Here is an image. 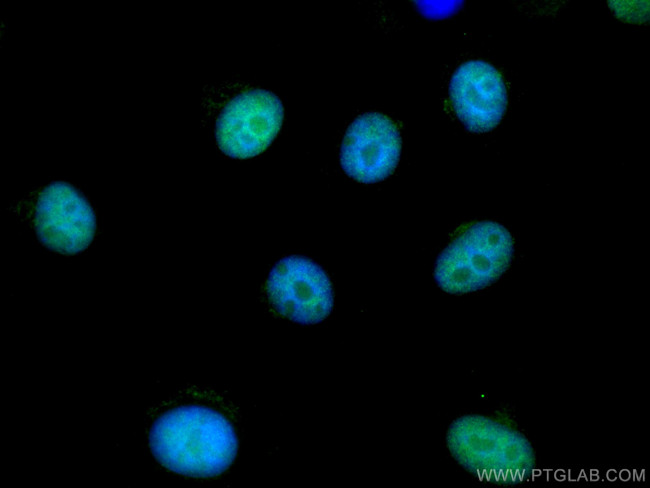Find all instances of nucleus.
<instances>
[{
    "label": "nucleus",
    "mask_w": 650,
    "mask_h": 488,
    "mask_svg": "<svg viewBox=\"0 0 650 488\" xmlns=\"http://www.w3.org/2000/svg\"><path fill=\"white\" fill-rule=\"evenodd\" d=\"M149 443L164 467L193 477L223 473L238 448L235 430L227 418L200 405L179 406L159 416L151 427Z\"/></svg>",
    "instance_id": "f257e3e1"
},
{
    "label": "nucleus",
    "mask_w": 650,
    "mask_h": 488,
    "mask_svg": "<svg viewBox=\"0 0 650 488\" xmlns=\"http://www.w3.org/2000/svg\"><path fill=\"white\" fill-rule=\"evenodd\" d=\"M508 230L481 221L462 230L439 255L434 269L438 286L452 294L483 289L498 280L513 258Z\"/></svg>",
    "instance_id": "7ed1b4c3"
},
{
    "label": "nucleus",
    "mask_w": 650,
    "mask_h": 488,
    "mask_svg": "<svg viewBox=\"0 0 650 488\" xmlns=\"http://www.w3.org/2000/svg\"><path fill=\"white\" fill-rule=\"evenodd\" d=\"M266 291L279 314L301 324L322 321L333 307L327 274L316 263L300 256L283 258L273 267Z\"/></svg>",
    "instance_id": "423d86ee"
},
{
    "label": "nucleus",
    "mask_w": 650,
    "mask_h": 488,
    "mask_svg": "<svg viewBox=\"0 0 650 488\" xmlns=\"http://www.w3.org/2000/svg\"><path fill=\"white\" fill-rule=\"evenodd\" d=\"M420 13L429 19L447 18L462 7L463 1H415Z\"/></svg>",
    "instance_id": "1a4fd4ad"
},
{
    "label": "nucleus",
    "mask_w": 650,
    "mask_h": 488,
    "mask_svg": "<svg viewBox=\"0 0 650 488\" xmlns=\"http://www.w3.org/2000/svg\"><path fill=\"white\" fill-rule=\"evenodd\" d=\"M453 458L480 477L506 479L524 476L535 465L528 438L517 429L483 415L456 419L446 436Z\"/></svg>",
    "instance_id": "f03ea898"
},
{
    "label": "nucleus",
    "mask_w": 650,
    "mask_h": 488,
    "mask_svg": "<svg viewBox=\"0 0 650 488\" xmlns=\"http://www.w3.org/2000/svg\"><path fill=\"white\" fill-rule=\"evenodd\" d=\"M283 106L277 96L256 89L229 101L216 121L218 147L233 158H250L263 152L278 134Z\"/></svg>",
    "instance_id": "39448f33"
},
{
    "label": "nucleus",
    "mask_w": 650,
    "mask_h": 488,
    "mask_svg": "<svg viewBox=\"0 0 650 488\" xmlns=\"http://www.w3.org/2000/svg\"><path fill=\"white\" fill-rule=\"evenodd\" d=\"M401 137L397 125L384 114L368 112L348 127L340 150L345 173L362 183L390 176L398 165Z\"/></svg>",
    "instance_id": "0eeeda50"
},
{
    "label": "nucleus",
    "mask_w": 650,
    "mask_h": 488,
    "mask_svg": "<svg viewBox=\"0 0 650 488\" xmlns=\"http://www.w3.org/2000/svg\"><path fill=\"white\" fill-rule=\"evenodd\" d=\"M449 97L458 119L475 133L494 129L508 104L502 75L482 60L466 61L455 70L449 82Z\"/></svg>",
    "instance_id": "6e6552de"
},
{
    "label": "nucleus",
    "mask_w": 650,
    "mask_h": 488,
    "mask_svg": "<svg viewBox=\"0 0 650 488\" xmlns=\"http://www.w3.org/2000/svg\"><path fill=\"white\" fill-rule=\"evenodd\" d=\"M39 242L57 253L87 249L97 232L95 212L71 184L54 181L31 193L15 208Z\"/></svg>",
    "instance_id": "20e7f679"
}]
</instances>
